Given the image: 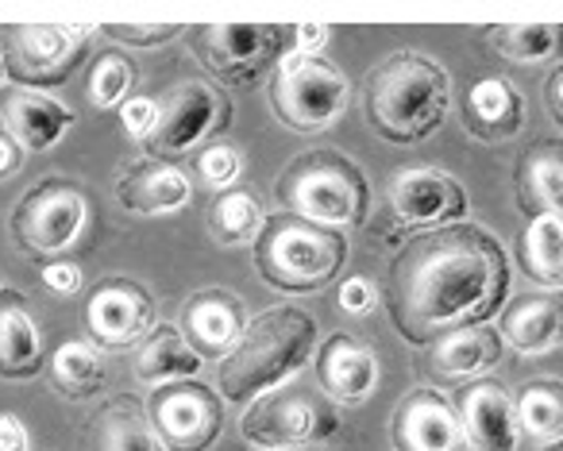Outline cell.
Returning <instances> with one entry per match:
<instances>
[{"label":"cell","mask_w":563,"mask_h":451,"mask_svg":"<svg viewBox=\"0 0 563 451\" xmlns=\"http://www.w3.org/2000/svg\"><path fill=\"white\" fill-rule=\"evenodd\" d=\"M209 235L220 248H255V240L263 235L266 209L255 194L247 189H224L217 201L209 205Z\"/></svg>","instance_id":"obj_29"},{"label":"cell","mask_w":563,"mask_h":451,"mask_svg":"<svg viewBox=\"0 0 563 451\" xmlns=\"http://www.w3.org/2000/svg\"><path fill=\"white\" fill-rule=\"evenodd\" d=\"M0 451H32V436L16 413H0Z\"/></svg>","instance_id":"obj_38"},{"label":"cell","mask_w":563,"mask_h":451,"mask_svg":"<svg viewBox=\"0 0 563 451\" xmlns=\"http://www.w3.org/2000/svg\"><path fill=\"white\" fill-rule=\"evenodd\" d=\"M120 120H124V132L143 143L158 124V105L151 101V97H128V101L120 105Z\"/></svg>","instance_id":"obj_36"},{"label":"cell","mask_w":563,"mask_h":451,"mask_svg":"<svg viewBox=\"0 0 563 451\" xmlns=\"http://www.w3.org/2000/svg\"><path fill=\"white\" fill-rule=\"evenodd\" d=\"M147 417L166 451H209L224 428V405L212 386L186 378L158 386L147 402Z\"/></svg>","instance_id":"obj_12"},{"label":"cell","mask_w":563,"mask_h":451,"mask_svg":"<svg viewBox=\"0 0 563 451\" xmlns=\"http://www.w3.org/2000/svg\"><path fill=\"white\" fill-rule=\"evenodd\" d=\"M544 109H548V117L563 128V63L555 66V70L548 74V81H544Z\"/></svg>","instance_id":"obj_40"},{"label":"cell","mask_w":563,"mask_h":451,"mask_svg":"<svg viewBox=\"0 0 563 451\" xmlns=\"http://www.w3.org/2000/svg\"><path fill=\"white\" fill-rule=\"evenodd\" d=\"M347 78L324 55H286L271 81V112L298 135L329 132L347 112Z\"/></svg>","instance_id":"obj_6"},{"label":"cell","mask_w":563,"mask_h":451,"mask_svg":"<svg viewBox=\"0 0 563 451\" xmlns=\"http://www.w3.org/2000/svg\"><path fill=\"white\" fill-rule=\"evenodd\" d=\"M86 217V194L74 182L47 178L35 189H27L16 209H12V240L32 258L63 255L66 248L78 243Z\"/></svg>","instance_id":"obj_9"},{"label":"cell","mask_w":563,"mask_h":451,"mask_svg":"<svg viewBox=\"0 0 563 451\" xmlns=\"http://www.w3.org/2000/svg\"><path fill=\"white\" fill-rule=\"evenodd\" d=\"M371 305H375V286L367 278H347L344 289H340V309L363 317V312H371Z\"/></svg>","instance_id":"obj_37"},{"label":"cell","mask_w":563,"mask_h":451,"mask_svg":"<svg viewBox=\"0 0 563 451\" xmlns=\"http://www.w3.org/2000/svg\"><path fill=\"white\" fill-rule=\"evenodd\" d=\"M189 197H194L189 174L178 163L140 158L117 174V201L135 217H170L186 209Z\"/></svg>","instance_id":"obj_19"},{"label":"cell","mask_w":563,"mask_h":451,"mask_svg":"<svg viewBox=\"0 0 563 451\" xmlns=\"http://www.w3.org/2000/svg\"><path fill=\"white\" fill-rule=\"evenodd\" d=\"M0 120L24 151H51L74 128V112L32 89H0Z\"/></svg>","instance_id":"obj_21"},{"label":"cell","mask_w":563,"mask_h":451,"mask_svg":"<svg viewBox=\"0 0 563 451\" xmlns=\"http://www.w3.org/2000/svg\"><path fill=\"white\" fill-rule=\"evenodd\" d=\"M135 86V66L124 55H101L89 74V101L97 109H120Z\"/></svg>","instance_id":"obj_33"},{"label":"cell","mask_w":563,"mask_h":451,"mask_svg":"<svg viewBox=\"0 0 563 451\" xmlns=\"http://www.w3.org/2000/svg\"><path fill=\"white\" fill-rule=\"evenodd\" d=\"M455 413L463 420L471 451H517L521 443V420L509 389L498 378H475L460 389Z\"/></svg>","instance_id":"obj_16"},{"label":"cell","mask_w":563,"mask_h":451,"mask_svg":"<svg viewBox=\"0 0 563 451\" xmlns=\"http://www.w3.org/2000/svg\"><path fill=\"white\" fill-rule=\"evenodd\" d=\"M282 212L324 228H360L371 217V186L363 170L340 151H306L274 182Z\"/></svg>","instance_id":"obj_4"},{"label":"cell","mask_w":563,"mask_h":451,"mask_svg":"<svg viewBox=\"0 0 563 451\" xmlns=\"http://www.w3.org/2000/svg\"><path fill=\"white\" fill-rule=\"evenodd\" d=\"M347 263V240L336 228L313 224L294 212L266 217L263 235L255 240L258 278L282 294H317Z\"/></svg>","instance_id":"obj_5"},{"label":"cell","mask_w":563,"mask_h":451,"mask_svg":"<svg viewBox=\"0 0 563 451\" xmlns=\"http://www.w3.org/2000/svg\"><path fill=\"white\" fill-rule=\"evenodd\" d=\"M317 320L294 305L258 312L232 355L220 363V394L228 402H258L266 389L282 386L313 355Z\"/></svg>","instance_id":"obj_3"},{"label":"cell","mask_w":563,"mask_h":451,"mask_svg":"<svg viewBox=\"0 0 563 451\" xmlns=\"http://www.w3.org/2000/svg\"><path fill=\"white\" fill-rule=\"evenodd\" d=\"M240 151L232 147V143H212V147H205L201 155H197V174H201L205 186H232L235 178H240Z\"/></svg>","instance_id":"obj_34"},{"label":"cell","mask_w":563,"mask_h":451,"mask_svg":"<svg viewBox=\"0 0 563 451\" xmlns=\"http://www.w3.org/2000/svg\"><path fill=\"white\" fill-rule=\"evenodd\" d=\"M486 43L506 63H560L563 24H498L490 28Z\"/></svg>","instance_id":"obj_31"},{"label":"cell","mask_w":563,"mask_h":451,"mask_svg":"<svg viewBox=\"0 0 563 451\" xmlns=\"http://www.w3.org/2000/svg\"><path fill=\"white\" fill-rule=\"evenodd\" d=\"M452 109V78L417 51H394L363 78V112L386 143H421Z\"/></svg>","instance_id":"obj_2"},{"label":"cell","mask_w":563,"mask_h":451,"mask_svg":"<svg viewBox=\"0 0 563 451\" xmlns=\"http://www.w3.org/2000/svg\"><path fill=\"white\" fill-rule=\"evenodd\" d=\"M517 263L537 286L563 289V217L540 212L529 217L517 240Z\"/></svg>","instance_id":"obj_28"},{"label":"cell","mask_w":563,"mask_h":451,"mask_svg":"<svg viewBox=\"0 0 563 451\" xmlns=\"http://www.w3.org/2000/svg\"><path fill=\"white\" fill-rule=\"evenodd\" d=\"M155 328V297L132 278H104L86 301V332L101 348H132Z\"/></svg>","instance_id":"obj_14"},{"label":"cell","mask_w":563,"mask_h":451,"mask_svg":"<svg viewBox=\"0 0 563 451\" xmlns=\"http://www.w3.org/2000/svg\"><path fill=\"white\" fill-rule=\"evenodd\" d=\"M240 428L243 440L263 451L306 448V443H329L340 432V417L329 402L306 394V389H282V394L251 402Z\"/></svg>","instance_id":"obj_11"},{"label":"cell","mask_w":563,"mask_h":451,"mask_svg":"<svg viewBox=\"0 0 563 451\" xmlns=\"http://www.w3.org/2000/svg\"><path fill=\"white\" fill-rule=\"evenodd\" d=\"M521 432L540 440H563V382L560 378H532L514 397Z\"/></svg>","instance_id":"obj_32"},{"label":"cell","mask_w":563,"mask_h":451,"mask_svg":"<svg viewBox=\"0 0 563 451\" xmlns=\"http://www.w3.org/2000/svg\"><path fill=\"white\" fill-rule=\"evenodd\" d=\"M228 120H232V101L224 89H217L205 78H189L166 94L155 132L143 140V155L158 158V163H174L189 147H197L205 135L224 132Z\"/></svg>","instance_id":"obj_10"},{"label":"cell","mask_w":563,"mask_h":451,"mask_svg":"<svg viewBox=\"0 0 563 451\" xmlns=\"http://www.w3.org/2000/svg\"><path fill=\"white\" fill-rule=\"evenodd\" d=\"M43 282H47L51 289H58V294H74V289L81 286V271L74 263H51V266H43Z\"/></svg>","instance_id":"obj_39"},{"label":"cell","mask_w":563,"mask_h":451,"mask_svg":"<svg viewBox=\"0 0 563 451\" xmlns=\"http://www.w3.org/2000/svg\"><path fill=\"white\" fill-rule=\"evenodd\" d=\"M394 451H467L455 405L437 389H413L398 402L390 420Z\"/></svg>","instance_id":"obj_15"},{"label":"cell","mask_w":563,"mask_h":451,"mask_svg":"<svg viewBox=\"0 0 563 451\" xmlns=\"http://www.w3.org/2000/svg\"><path fill=\"white\" fill-rule=\"evenodd\" d=\"M109 40L128 43V47H158V43H170L178 32H186L181 24H104L101 28Z\"/></svg>","instance_id":"obj_35"},{"label":"cell","mask_w":563,"mask_h":451,"mask_svg":"<svg viewBox=\"0 0 563 451\" xmlns=\"http://www.w3.org/2000/svg\"><path fill=\"white\" fill-rule=\"evenodd\" d=\"M498 336L521 355H544L563 343V289L525 294L498 317Z\"/></svg>","instance_id":"obj_23"},{"label":"cell","mask_w":563,"mask_h":451,"mask_svg":"<svg viewBox=\"0 0 563 451\" xmlns=\"http://www.w3.org/2000/svg\"><path fill=\"white\" fill-rule=\"evenodd\" d=\"M509 297L506 248L478 224H448L401 243L386 274V309L409 343L424 348L455 328L498 317Z\"/></svg>","instance_id":"obj_1"},{"label":"cell","mask_w":563,"mask_h":451,"mask_svg":"<svg viewBox=\"0 0 563 451\" xmlns=\"http://www.w3.org/2000/svg\"><path fill=\"white\" fill-rule=\"evenodd\" d=\"M43 371V336L24 294L0 289V378L27 382Z\"/></svg>","instance_id":"obj_25"},{"label":"cell","mask_w":563,"mask_h":451,"mask_svg":"<svg viewBox=\"0 0 563 451\" xmlns=\"http://www.w3.org/2000/svg\"><path fill=\"white\" fill-rule=\"evenodd\" d=\"M525 101L506 78H478L463 105V128L483 143H506L521 132Z\"/></svg>","instance_id":"obj_26"},{"label":"cell","mask_w":563,"mask_h":451,"mask_svg":"<svg viewBox=\"0 0 563 451\" xmlns=\"http://www.w3.org/2000/svg\"><path fill=\"white\" fill-rule=\"evenodd\" d=\"M78 451H163V440L151 428L140 397L120 394L81 425Z\"/></svg>","instance_id":"obj_22"},{"label":"cell","mask_w":563,"mask_h":451,"mask_svg":"<svg viewBox=\"0 0 563 451\" xmlns=\"http://www.w3.org/2000/svg\"><path fill=\"white\" fill-rule=\"evenodd\" d=\"M317 382L332 402L360 405L375 394L378 386V359L360 336L352 332H332L317 348Z\"/></svg>","instance_id":"obj_18"},{"label":"cell","mask_w":563,"mask_h":451,"mask_svg":"<svg viewBox=\"0 0 563 451\" xmlns=\"http://www.w3.org/2000/svg\"><path fill=\"white\" fill-rule=\"evenodd\" d=\"M97 28L89 24H4L0 63L20 89H55L86 63Z\"/></svg>","instance_id":"obj_7"},{"label":"cell","mask_w":563,"mask_h":451,"mask_svg":"<svg viewBox=\"0 0 563 451\" xmlns=\"http://www.w3.org/2000/svg\"><path fill=\"white\" fill-rule=\"evenodd\" d=\"M201 371V355L189 348V340L174 324L151 328L143 340L140 355H135V378L143 386H170V382H186Z\"/></svg>","instance_id":"obj_27"},{"label":"cell","mask_w":563,"mask_h":451,"mask_svg":"<svg viewBox=\"0 0 563 451\" xmlns=\"http://www.w3.org/2000/svg\"><path fill=\"white\" fill-rule=\"evenodd\" d=\"M514 194L517 209L525 217L555 212L563 217V143L560 140H537L521 151L514 166Z\"/></svg>","instance_id":"obj_24"},{"label":"cell","mask_w":563,"mask_h":451,"mask_svg":"<svg viewBox=\"0 0 563 451\" xmlns=\"http://www.w3.org/2000/svg\"><path fill=\"white\" fill-rule=\"evenodd\" d=\"M51 386L70 402H89L109 386V366L89 343L70 340L51 355Z\"/></svg>","instance_id":"obj_30"},{"label":"cell","mask_w":563,"mask_h":451,"mask_svg":"<svg viewBox=\"0 0 563 451\" xmlns=\"http://www.w3.org/2000/svg\"><path fill=\"white\" fill-rule=\"evenodd\" d=\"M386 217L398 228H448L467 217V194L444 170L432 166H409V170L390 174L386 182Z\"/></svg>","instance_id":"obj_13"},{"label":"cell","mask_w":563,"mask_h":451,"mask_svg":"<svg viewBox=\"0 0 563 451\" xmlns=\"http://www.w3.org/2000/svg\"><path fill=\"white\" fill-rule=\"evenodd\" d=\"M544 451H563V440H555L552 448H544Z\"/></svg>","instance_id":"obj_43"},{"label":"cell","mask_w":563,"mask_h":451,"mask_svg":"<svg viewBox=\"0 0 563 451\" xmlns=\"http://www.w3.org/2000/svg\"><path fill=\"white\" fill-rule=\"evenodd\" d=\"M298 32V51L301 55H317V51L329 43V28L324 24H301V28H294Z\"/></svg>","instance_id":"obj_42"},{"label":"cell","mask_w":563,"mask_h":451,"mask_svg":"<svg viewBox=\"0 0 563 451\" xmlns=\"http://www.w3.org/2000/svg\"><path fill=\"white\" fill-rule=\"evenodd\" d=\"M189 51L201 58V66L220 81L232 86H255L286 51V32L294 28L278 24H194Z\"/></svg>","instance_id":"obj_8"},{"label":"cell","mask_w":563,"mask_h":451,"mask_svg":"<svg viewBox=\"0 0 563 451\" xmlns=\"http://www.w3.org/2000/svg\"><path fill=\"white\" fill-rule=\"evenodd\" d=\"M501 336L498 328H455V332L440 336L424 355V374L440 386H455V382L478 378V374L494 371L501 363Z\"/></svg>","instance_id":"obj_20"},{"label":"cell","mask_w":563,"mask_h":451,"mask_svg":"<svg viewBox=\"0 0 563 451\" xmlns=\"http://www.w3.org/2000/svg\"><path fill=\"white\" fill-rule=\"evenodd\" d=\"M20 163H24V147L9 132H0V182L9 178V174H16Z\"/></svg>","instance_id":"obj_41"},{"label":"cell","mask_w":563,"mask_h":451,"mask_svg":"<svg viewBox=\"0 0 563 451\" xmlns=\"http://www.w3.org/2000/svg\"><path fill=\"white\" fill-rule=\"evenodd\" d=\"M0 81H4V63H0Z\"/></svg>","instance_id":"obj_44"},{"label":"cell","mask_w":563,"mask_h":451,"mask_svg":"<svg viewBox=\"0 0 563 451\" xmlns=\"http://www.w3.org/2000/svg\"><path fill=\"white\" fill-rule=\"evenodd\" d=\"M181 332L201 359L224 363L247 332V312L240 297L228 289H201L181 305Z\"/></svg>","instance_id":"obj_17"}]
</instances>
